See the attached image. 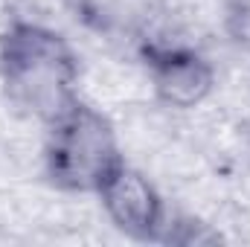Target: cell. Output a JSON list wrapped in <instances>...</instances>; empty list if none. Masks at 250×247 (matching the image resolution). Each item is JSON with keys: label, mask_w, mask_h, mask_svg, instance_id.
Wrapping results in <instances>:
<instances>
[{"label": "cell", "mask_w": 250, "mask_h": 247, "mask_svg": "<svg viewBox=\"0 0 250 247\" xmlns=\"http://www.w3.org/2000/svg\"><path fill=\"white\" fill-rule=\"evenodd\" d=\"M0 79L9 99L44 123L79 105V64L59 32L15 21L0 38Z\"/></svg>", "instance_id": "cell-1"}, {"label": "cell", "mask_w": 250, "mask_h": 247, "mask_svg": "<svg viewBox=\"0 0 250 247\" xmlns=\"http://www.w3.org/2000/svg\"><path fill=\"white\" fill-rule=\"evenodd\" d=\"M123 166L111 123L87 105H76L53 123L47 172L53 184L73 192H99Z\"/></svg>", "instance_id": "cell-2"}, {"label": "cell", "mask_w": 250, "mask_h": 247, "mask_svg": "<svg viewBox=\"0 0 250 247\" xmlns=\"http://www.w3.org/2000/svg\"><path fill=\"white\" fill-rule=\"evenodd\" d=\"M96 195L102 198L108 218L134 239H157V233L166 227L163 201L157 189L148 184V178L128 169L125 163L105 181Z\"/></svg>", "instance_id": "cell-3"}, {"label": "cell", "mask_w": 250, "mask_h": 247, "mask_svg": "<svg viewBox=\"0 0 250 247\" xmlns=\"http://www.w3.org/2000/svg\"><path fill=\"white\" fill-rule=\"evenodd\" d=\"M148 70L157 96L172 108L201 105L215 84V70L201 53L184 47H163L148 53Z\"/></svg>", "instance_id": "cell-4"}]
</instances>
